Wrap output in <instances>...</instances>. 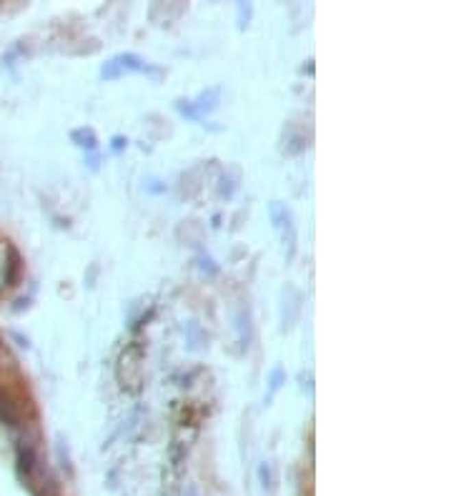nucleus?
Segmentation results:
<instances>
[{
  "mask_svg": "<svg viewBox=\"0 0 451 496\" xmlns=\"http://www.w3.org/2000/svg\"><path fill=\"white\" fill-rule=\"evenodd\" d=\"M25 421H28V416H25V406L21 404V399L5 388H0V423L18 429Z\"/></svg>",
  "mask_w": 451,
  "mask_h": 496,
  "instance_id": "1",
  "label": "nucleus"
},
{
  "mask_svg": "<svg viewBox=\"0 0 451 496\" xmlns=\"http://www.w3.org/2000/svg\"><path fill=\"white\" fill-rule=\"evenodd\" d=\"M5 271H3V278H5V286H15L21 281L23 273V263H21V253L15 251L13 246H5Z\"/></svg>",
  "mask_w": 451,
  "mask_h": 496,
  "instance_id": "2",
  "label": "nucleus"
}]
</instances>
